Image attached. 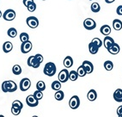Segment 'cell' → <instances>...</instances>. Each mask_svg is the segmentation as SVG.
Masks as SVG:
<instances>
[{
	"label": "cell",
	"instance_id": "6da1fadb",
	"mask_svg": "<svg viewBox=\"0 0 122 117\" xmlns=\"http://www.w3.org/2000/svg\"><path fill=\"white\" fill-rule=\"evenodd\" d=\"M17 90V85L14 81L6 80L2 84V90L5 93H12Z\"/></svg>",
	"mask_w": 122,
	"mask_h": 117
},
{
	"label": "cell",
	"instance_id": "4fadbf2b",
	"mask_svg": "<svg viewBox=\"0 0 122 117\" xmlns=\"http://www.w3.org/2000/svg\"><path fill=\"white\" fill-rule=\"evenodd\" d=\"M113 43H114V41H113V38L108 36V35H106V37H105L104 40H103V45H104L105 48L107 49V48H110Z\"/></svg>",
	"mask_w": 122,
	"mask_h": 117
},
{
	"label": "cell",
	"instance_id": "9c48e42d",
	"mask_svg": "<svg viewBox=\"0 0 122 117\" xmlns=\"http://www.w3.org/2000/svg\"><path fill=\"white\" fill-rule=\"evenodd\" d=\"M31 86V81L28 78H22L20 82V90L22 91L28 90Z\"/></svg>",
	"mask_w": 122,
	"mask_h": 117
},
{
	"label": "cell",
	"instance_id": "8992f818",
	"mask_svg": "<svg viewBox=\"0 0 122 117\" xmlns=\"http://www.w3.org/2000/svg\"><path fill=\"white\" fill-rule=\"evenodd\" d=\"M33 48V45H32V42L29 41H27L25 42H22V45H21V52L22 53H28L32 50Z\"/></svg>",
	"mask_w": 122,
	"mask_h": 117
},
{
	"label": "cell",
	"instance_id": "603a6c76",
	"mask_svg": "<svg viewBox=\"0 0 122 117\" xmlns=\"http://www.w3.org/2000/svg\"><path fill=\"white\" fill-rule=\"evenodd\" d=\"M7 35H9L10 38H15L17 35V31H16V29L15 28H10L7 31Z\"/></svg>",
	"mask_w": 122,
	"mask_h": 117
},
{
	"label": "cell",
	"instance_id": "4dcf8cb0",
	"mask_svg": "<svg viewBox=\"0 0 122 117\" xmlns=\"http://www.w3.org/2000/svg\"><path fill=\"white\" fill-rule=\"evenodd\" d=\"M12 107H15V108L22 109L23 108V104L22 103V102H20L19 100H15L13 102V103H12Z\"/></svg>",
	"mask_w": 122,
	"mask_h": 117
},
{
	"label": "cell",
	"instance_id": "d4e9b609",
	"mask_svg": "<svg viewBox=\"0 0 122 117\" xmlns=\"http://www.w3.org/2000/svg\"><path fill=\"white\" fill-rule=\"evenodd\" d=\"M12 72L15 75H20L22 73V68L19 65H15L12 68Z\"/></svg>",
	"mask_w": 122,
	"mask_h": 117
},
{
	"label": "cell",
	"instance_id": "ab89813d",
	"mask_svg": "<svg viewBox=\"0 0 122 117\" xmlns=\"http://www.w3.org/2000/svg\"><path fill=\"white\" fill-rule=\"evenodd\" d=\"M32 2H34V0H23V5L24 6H28L29 4H31Z\"/></svg>",
	"mask_w": 122,
	"mask_h": 117
},
{
	"label": "cell",
	"instance_id": "ffe728a7",
	"mask_svg": "<svg viewBox=\"0 0 122 117\" xmlns=\"http://www.w3.org/2000/svg\"><path fill=\"white\" fill-rule=\"evenodd\" d=\"M99 48L96 45H95L93 42H90L89 44V51L91 54H96L98 53Z\"/></svg>",
	"mask_w": 122,
	"mask_h": 117
},
{
	"label": "cell",
	"instance_id": "f546056e",
	"mask_svg": "<svg viewBox=\"0 0 122 117\" xmlns=\"http://www.w3.org/2000/svg\"><path fill=\"white\" fill-rule=\"evenodd\" d=\"M34 96H35L37 100H41V99H42V97H43V93H42L41 90H35V92H34Z\"/></svg>",
	"mask_w": 122,
	"mask_h": 117
},
{
	"label": "cell",
	"instance_id": "5bb4252c",
	"mask_svg": "<svg viewBox=\"0 0 122 117\" xmlns=\"http://www.w3.org/2000/svg\"><path fill=\"white\" fill-rule=\"evenodd\" d=\"M113 99L115 100L116 102H122V90L121 89H117L114 93H113Z\"/></svg>",
	"mask_w": 122,
	"mask_h": 117
},
{
	"label": "cell",
	"instance_id": "ba28073f",
	"mask_svg": "<svg viewBox=\"0 0 122 117\" xmlns=\"http://www.w3.org/2000/svg\"><path fill=\"white\" fill-rule=\"evenodd\" d=\"M3 17L6 21H12L15 18V11L11 9L7 10L5 11V13L3 14Z\"/></svg>",
	"mask_w": 122,
	"mask_h": 117
},
{
	"label": "cell",
	"instance_id": "44dd1931",
	"mask_svg": "<svg viewBox=\"0 0 122 117\" xmlns=\"http://www.w3.org/2000/svg\"><path fill=\"white\" fill-rule=\"evenodd\" d=\"M78 74H77V72L76 71H71L69 72V79L71 81H76L77 78H78Z\"/></svg>",
	"mask_w": 122,
	"mask_h": 117
},
{
	"label": "cell",
	"instance_id": "ee69618b",
	"mask_svg": "<svg viewBox=\"0 0 122 117\" xmlns=\"http://www.w3.org/2000/svg\"><path fill=\"white\" fill-rule=\"evenodd\" d=\"M90 1H91V0H90Z\"/></svg>",
	"mask_w": 122,
	"mask_h": 117
},
{
	"label": "cell",
	"instance_id": "30bf717a",
	"mask_svg": "<svg viewBox=\"0 0 122 117\" xmlns=\"http://www.w3.org/2000/svg\"><path fill=\"white\" fill-rule=\"evenodd\" d=\"M26 102L29 107L34 108V107L38 106V104H39V100L36 99V98L34 96V95H29L27 96Z\"/></svg>",
	"mask_w": 122,
	"mask_h": 117
},
{
	"label": "cell",
	"instance_id": "836d02e7",
	"mask_svg": "<svg viewBox=\"0 0 122 117\" xmlns=\"http://www.w3.org/2000/svg\"><path fill=\"white\" fill-rule=\"evenodd\" d=\"M91 42H93V43L97 46L98 48H101V47L102 46V41L101 39H99V38H94V39L92 40Z\"/></svg>",
	"mask_w": 122,
	"mask_h": 117
},
{
	"label": "cell",
	"instance_id": "8d00e7d4",
	"mask_svg": "<svg viewBox=\"0 0 122 117\" xmlns=\"http://www.w3.org/2000/svg\"><path fill=\"white\" fill-rule=\"evenodd\" d=\"M35 58H36V59H37V60H39L41 63H42V62H43V56H42L41 54L37 53V54H35Z\"/></svg>",
	"mask_w": 122,
	"mask_h": 117
},
{
	"label": "cell",
	"instance_id": "83f0119b",
	"mask_svg": "<svg viewBox=\"0 0 122 117\" xmlns=\"http://www.w3.org/2000/svg\"><path fill=\"white\" fill-rule=\"evenodd\" d=\"M52 89L53 90H59L61 89V82L59 81H54L52 84Z\"/></svg>",
	"mask_w": 122,
	"mask_h": 117
},
{
	"label": "cell",
	"instance_id": "b9f144b4",
	"mask_svg": "<svg viewBox=\"0 0 122 117\" xmlns=\"http://www.w3.org/2000/svg\"><path fill=\"white\" fill-rule=\"evenodd\" d=\"M2 16H3V14H2V12H1V11H0V18L2 17Z\"/></svg>",
	"mask_w": 122,
	"mask_h": 117
},
{
	"label": "cell",
	"instance_id": "2e32d148",
	"mask_svg": "<svg viewBox=\"0 0 122 117\" xmlns=\"http://www.w3.org/2000/svg\"><path fill=\"white\" fill-rule=\"evenodd\" d=\"M12 49H13V45H12V43H11L10 41H6L3 45V51L5 53H6L11 52Z\"/></svg>",
	"mask_w": 122,
	"mask_h": 117
},
{
	"label": "cell",
	"instance_id": "e0dca14e",
	"mask_svg": "<svg viewBox=\"0 0 122 117\" xmlns=\"http://www.w3.org/2000/svg\"><path fill=\"white\" fill-rule=\"evenodd\" d=\"M113 28L114 30L119 31L122 29V22L119 19H114L113 21Z\"/></svg>",
	"mask_w": 122,
	"mask_h": 117
},
{
	"label": "cell",
	"instance_id": "d6986e66",
	"mask_svg": "<svg viewBox=\"0 0 122 117\" xmlns=\"http://www.w3.org/2000/svg\"><path fill=\"white\" fill-rule=\"evenodd\" d=\"M64 65L66 68H70L73 65V58L71 56H66L64 59Z\"/></svg>",
	"mask_w": 122,
	"mask_h": 117
},
{
	"label": "cell",
	"instance_id": "1f68e13d",
	"mask_svg": "<svg viewBox=\"0 0 122 117\" xmlns=\"http://www.w3.org/2000/svg\"><path fill=\"white\" fill-rule=\"evenodd\" d=\"M28 40H29V35L27 33H22L20 35V41L22 42H25V41H28Z\"/></svg>",
	"mask_w": 122,
	"mask_h": 117
},
{
	"label": "cell",
	"instance_id": "7bdbcfd3",
	"mask_svg": "<svg viewBox=\"0 0 122 117\" xmlns=\"http://www.w3.org/2000/svg\"><path fill=\"white\" fill-rule=\"evenodd\" d=\"M43 1H46V0H43Z\"/></svg>",
	"mask_w": 122,
	"mask_h": 117
},
{
	"label": "cell",
	"instance_id": "8fae6325",
	"mask_svg": "<svg viewBox=\"0 0 122 117\" xmlns=\"http://www.w3.org/2000/svg\"><path fill=\"white\" fill-rule=\"evenodd\" d=\"M83 66L84 67L85 71L87 72V74H90L93 72L94 71V65L93 64L90 62V61H88V60H84L83 62Z\"/></svg>",
	"mask_w": 122,
	"mask_h": 117
},
{
	"label": "cell",
	"instance_id": "9a60e30c",
	"mask_svg": "<svg viewBox=\"0 0 122 117\" xmlns=\"http://www.w3.org/2000/svg\"><path fill=\"white\" fill-rule=\"evenodd\" d=\"M87 98L90 102L95 101V100L97 98V93H96V91L95 90H90L87 94Z\"/></svg>",
	"mask_w": 122,
	"mask_h": 117
},
{
	"label": "cell",
	"instance_id": "3957f363",
	"mask_svg": "<svg viewBox=\"0 0 122 117\" xmlns=\"http://www.w3.org/2000/svg\"><path fill=\"white\" fill-rule=\"evenodd\" d=\"M83 27H84L87 30H92L96 28V22H95V20L92 18H87L83 21Z\"/></svg>",
	"mask_w": 122,
	"mask_h": 117
},
{
	"label": "cell",
	"instance_id": "74e56055",
	"mask_svg": "<svg viewBox=\"0 0 122 117\" xmlns=\"http://www.w3.org/2000/svg\"><path fill=\"white\" fill-rule=\"evenodd\" d=\"M116 12L119 16H122V5H120L118 6L117 10H116Z\"/></svg>",
	"mask_w": 122,
	"mask_h": 117
},
{
	"label": "cell",
	"instance_id": "277c9868",
	"mask_svg": "<svg viewBox=\"0 0 122 117\" xmlns=\"http://www.w3.org/2000/svg\"><path fill=\"white\" fill-rule=\"evenodd\" d=\"M26 22L28 24V26L31 28H36L39 26V20L35 16H29L27 18Z\"/></svg>",
	"mask_w": 122,
	"mask_h": 117
},
{
	"label": "cell",
	"instance_id": "60d3db41",
	"mask_svg": "<svg viewBox=\"0 0 122 117\" xmlns=\"http://www.w3.org/2000/svg\"><path fill=\"white\" fill-rule=\"evenodd\" d=\"M115 1V0H105V2L107 3V4H111V3H113Z\"/></svg>",
	"mask_w": 122,
	"mask_h": 117
},
{
	"label": "cell",
	"instance_id": "5b68a950",
	"mask_svg": "<svg viewBox=\"0 0 122 117\" xmlns=\"http://www.w3.org/2000/svg\"><path fill=\"white\" fill-rule=\"evenodd\" d=\"M80 105V99L77 96H73L69 101V106L71 109H76Z\"/></svg>",
	"mask_w": 122,
	"mask_h": 117
},
{
	"label": "cell",
	"instance_id": "484cf974",
	"mask_svg": "<svg viewBox=\"0 0 122 117\" xmlns=\"http://www.w3.org/2000/svg\"><path fill=\"white\" fill-rule=\"evenodd\" d=\"M76 72H77V74H78L79 77H84L85 75L87 74V72H86V71H85V69H84V67L83 66V65H80V66L77 68Z\"/></svg>",
	"mask_w": 122,
	"mask_h": 117
},
{
	"label": "cell",
	"instance_id": "f1b7e54d",
	"mask_svg": "<svg viewBox=\"0 0 122 117\" xmlns=\"http://www.w3.org/2000/svg\"><path fill=\"white\" fill-rule=\"evenodd\" d=\"M91 11H93V12H95V13H96V12H99L101 10V6L100 5H99L98 3H93L91 5Z\"/></svg>",
	"mask_w": 122,
	"mask_h": 117
},
{
	"label": "cell",
	"instance_id": "ac0fdd59",
	"mask_svg": "<svg viewBox=\"0 0 122 117\" xmlns=\"http://www.w3.org/2000/svg\"><path fill=\"white\" fill-rule=\"evenodd\" d=\"M100 31H101V33H102V35H104L105 36H106V35H108L109 34L111 33V28H110V26H109V25H107V24H105V25L102 26Z\"/></svg>",
	"mask_w": 122,
	"mask_h": 117
},
{
	"label": "cell",
	"instance_id": "d6a6232c",
	"mask_svg": "<svg viewBox=\"0 0 122 117\" xmlns=\"http://www.w3.org/2000/svg\"><path fill=\"white\" fill-rule=\"evenodd\" d=\"M27 9H28V11H30V12H34L36 10V4L35 2H32L31 4H29L27 6Z\"/></svg>",
	"mask_w": 122,
	"mask_h": 117
},
{
	"label": "cell",
	"instance_id": "52a82bcc",
	"mask_svg": "<svg viewBox=\"0 0 122 117\" xmlns=\"http://www.w3.org/2000/svg\"><path fill=\"white\" fill-rule=\"evenodd\" d=\"M58 78H59V82H61V83L67 82L68 79H69V72H68V70L67 69L61 70L60 72L59 73Z\"/></svg>",
	"mask_w": 122,
	"mask_h": 117
},
{
	"label": "cell",
	"instance_id": "7402d4cb",
	"mask_svg": "<svg viewBox=\"0 0 122 117\" xmlns=\"http://www.w3.org/2000/svg\"><path fill=\"white\" fill-rule=\"evenodd\" d=\"M54 97L57 101H62L64 99V97H65V94H64L63 91L59 90L56 91V93L54 94Z\"/></svg>",
	"mask_w": 122,
	"mask_h": 117
},
{
	"label": "cell",
	"instance_id": "7c38bea8",
	"mask_svg": "<svg viewBox=\"0 0 122 117\" xmlns=\"http://www.w3.org/2000/svg\"><path fill=\"white\" fill-rule=\"evenodd\" d=\"M120 46L118 45L117 43H115V42H114L110 48H107V51H108L109 53L113 54V55H115V54L119 53H120Z\"/></svg>",
	"mask_w": 122,
	"mask_h": 117
},
{
	"label": "cell",
	"instance_id": "cb8c5ba5",
	"mask_svg": "<svg viewBox=\"0 0 122 117\" xmlns=\"http://www.w3.org/2000/svg\"><path fill=\"white\" fill-rule=\"evenodd\" d=\"M36 88H37V90H46V84H45V82L44 81H38L37 84H36Z\"/></svg>",
	"mask_w": 122,
	"mask_h": 117
},
{
	"label": "cell",
	"instance_id": "d590c367",
	"mask_svg": "<svg viewBox=\"0 0 122 117\" xmlns=\"http://www.w3.org/2000/svg\"><path fill=\"white\" fill-rule=\"evenodd\" d=\"M34 60H35V56L28 57V60H27V64H28V66H32V65L34 63Z\"/></svg>",
	"mask_w": 122,
	"mask_h": 117
},
{
	"label": "cell",
	"instance_id": "f35d334b",
	"mask_svg": "<svg viewBox=\"0 0 122 117\" xmlns=\"http://www.w3.org/2000/svg\"><path fill=\"white\" fill-rule=\"evenodd\" d=\"M117 115L119 117H122V106H120L117 109Z\"/></svg>",
	"mask_w": 122,
	"mask_h": 117
},
{
	"label": "cell",
	"instance_id": "4316f807",
	"mask_svg": "<svg viewBox=\"0 0 122 117\" xmlns=\"http://www.w3.org/2000/svg\"><path fill=\"white\" fill-rule=\"evenodd\" d=\"M104 68L107 71H112L113 68V64L112 61L110 60H107V61H105V63H104Z\"/></svg>",
	"mask_w": 122,
	"mask_h": 117
},
{
	"label": "cell",
	"instance_id": "7a4b0ae2",
	"mask_svg": "<svg viewBox=\"0 0 122 117\" xmlns=\"http://www.w3.org/2000/svg\"><path fill=\"white\" fill-rule=\"evenodd\" d=\"M56 65H55L54 63L52 62H48V63L46 64L45 67H44L43 72L45 75L48 77H52L54 76V74L56 73Z\"/></svg>",
	"mask_w": 122,
	"mask_h": 117
},
{
	"label": "cell",
	"instance_id": "e575fe53",
	"mask_svg": "<svg viewBox=\"0 0 122 117\" xmlns=\"http://www.w3.org/2000/svg\"><path fill=\"white\" fill-rule=\"evenodd\" d=\"M21 111H22V109H20V108H15V107H12V108H11V113H12L14 115H20V114H21Z\"/></svg>",
	"mask_w": 122,
	"mask_h": 117
}]
</instances>
